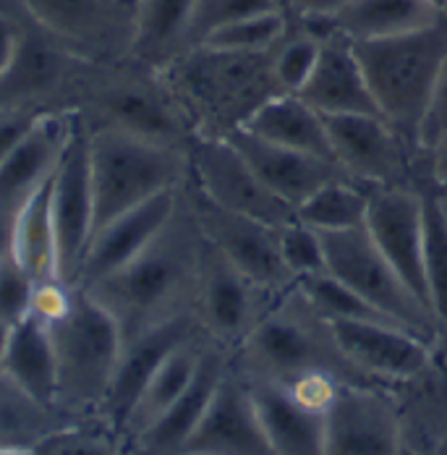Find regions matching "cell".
Segmentation results:
<instances>
[{
    "label": "cell",
    "instance_id": "5b68a950",
    "mask_svg": "<svg viewBox=\"0 0 447 455\" xmlns=\"http://www.w3.org/2000/svg\"><path fill=\"white\" fill-rule=\"evenodd\" d=\"M351 45L379 116L405 139L416 155H421V124L427 118L447 58L445 19L411 35Z\"/></svg>",
    "mask_w": 447,
    "mask_h": 455
},
{
    "label": "cell",
    "instance_id": "9a60e30c",
    "mask_svg": "<svg viewBox=\"0 0 447 455\" xmlns=\"http://www.w3.org/2000/svg\"><path fill=\"white\" fill-rule=\"evenodd\" d=\"M405 427L385 387L346 385L324 419V455H401Z\"/></svg>",
    "mask_w": 447,
    "mask_h": 455
},
{
    "label": "cell",
    "instance_id": "f1b7e54d",
    "mask_svg": "<svg viewBox=\"0 0 447 455\" xmlns=\"http://www.w3.org/2000/svg\"><path fill=\"white\" fill-rule=\"evenodd\" d=\"M50 188H52V176L13 212L11 220V254L35 277L37 285L63 283Z\"/></svg>",
    "mask_w": 447,
    "mask_h": 455
},
{
    "label": "cell",
    "instance_id": "8992f818",
    "mask_svg": "<svg viewBox=\"0 0 447 455\" xmlns=\"http://www.w3.org/2000/svg\"><path fill=\"white\" fill-rule=\"evenodd\" d=\"M45 322L58 359V411L71 421L97 419L124 348L116 319L71 285L66 304Z\"/></svg>",
    "mask_w": 447,
    "mask_h": 455
},
{
    "label": "cell",
    "instance_id": "6da1fadb",
    "mask_svg": "<svg viewBox=\"0 0 447 455\" xmlns=\"http://www.w3.org/2000/svg\"><path fill=\"white\" fill-rule=\"evenodd\" d=\"M204 238L180 191V202L163 233L118 273L84 288L116 319L124 343L194 312Z\"/></svg>",
    "mask_w": 447,
    "mask_h": 455
},
{
    "label": "cell",
    "instance_id": "cb8c5ba5",
    "mask_svg": "<svg viewBox=\"0 0 447 455\" xmlns=\"http://www.w3.org/2000/svg\"><path fill=\"white\" fill-rule=\"evenodd\" d=\"M299 97L322 116H379L354 45L340 35L322 37L316 68Z\"/></svg>",
    "mask_w": 447,
    "mask_h": 455
},
{
    "label": "cell",
    "instance_id": "ac0fdd59",
    "mask_svg": "<svg viewBox=\"0 0 447 455\" xmlns=\"http://www.w3.org/2000/svg\"><path fill=\"white\" fill-rule=\"evenodd\" d=\"M179 455H275L246 377L233 364Z\"/></svg>",
    "mask_w": 447,
    "mask_h": 455
},
{
    "label": "cell",
    "instance_id": "9c48e42d",
    "mask_svg": "<svg viewBox=\"0 0 447 455\" xmlns=\"http://www.w3.org/2000/svg\"><path fill=\"white\" fill-rule=\"evenodd\" d=\"M186 202L207 243H212L225 259L251 277L259 288L275 296H283L296 288L293 275L288 273L280 254V230L269 228L254 218L230 212L212 199H207L194 183H183Z\"/></svg>",
    "mask_w": 447,
    "mask_h": 455
},
{
    "label": "cell",
    "instance_id": "6f0895ef",
    "mask_svg": "<svg viewBox=\"0 0 447 455\" xmlns=\"http://www.w3.org/2000/svg\"><path fill=\"white\" fill-rule=\"evenodd\" d=\"M443 202H445V199H443ZM445 210H447V202H445Z\"/></svg>",
    "mask_w": 447,
    "mask_h": 455
},
{
    "label": "cell",
    "instance_id": "681fc988",
    "mask_svg": "<svg viewBox=\"0 0 447 455\" xmlns=\"http://www.w3.org/2000/svg\"><path fill=\"white\" fill-rule=\"evenodd\" d=\"M0 455H35V451H21V448H0Z\"/></svg>",
    "mask_w": 447,
    "mask_h": 455
},
{
    "label": "cell",
    "instance_id": "7c38bea8",
    "mask_svg": "<svg viewBox=\"0 0 447 455\" xmlns=\"http://www.w3.org/2000/svg\"><path fill=\"white\" fill-rule=\"evenodd\" d=\"M58 43L94 63H121L134 35V11L121 0H19Z\"/></svg>",
    "mask_w": 447,
    "mask_h": 455
},
{
    "label": "cell",
    "instance_id": "db71d44e",
    "mask_svg": "<svg viewBox=\"0 0 447 455\" xmlns=\"http://www.w3.org/2000/svg\"><path fill=\"white\" fill-rule=\"evenodd\" d=\"M432 3H435V5H437L440 11H443V8H445V5H447V0H432Z\"/></svg>",
    "mask_w": 447,
    "mask_h": 455
},
{
    "label": "cell",
    "instance_id": "8d00e7d4",
    "mask_svg": "<svg viewBox=\"0 0 447 455\" xmlns=\"http://www.w3.org/2000/svg\"><path fill=\"white\" fill-rule=\"evenodd\" d=\"M35 455H126L121 440L100 421H71L55 432H50L45 440L35 448Z\"/></svg>",
    "mask_w": 447,
    "mask_h": 455
},
{
    "label": "cell",
    "instance_id": "f546056e",
    "mask_svg": "<svg viewBox=\"0 0 447 455\" xmlns=\"http://www.w3.org/2000/svg\"><path fill=\"white\" fill-rule=\"evenodd\" d=\"M243 132L272 141V144L288 147V149H299V152L316 155L324 160H335L322 113H316L299 94H277V97L267 100L246 121Z\"/></svg>",
    "mask_w": 447,
    "mask_h": 455
},
{
    "label": "cell",
    "instance_id": "1f68e13d",
    "mask_svg": "<svg viewBox=\"0 0 447 455\" xmlns=\"http://www.w3.org/2000/svg\"><path fill=\"white\" fill-rule=\"evenodd\" d=\"M366 207H369V186L354 179H340V181L324 183L322 188L309 194L296 207V220L319 233H343V230L363 228Z\"/></svg>",
    "mask_w": 447,
    "mask_h": 455
},
{
    "label": "cell",
    "instance_id": "5bb4252c",
    "mask_svg": "<svg viewBox=\"0 0 447 455\" xmlns=\"http://www.w3.org/2000/svg\"><path fill=\"white\" fill-rule=\"evenodd\" d=\"M340 351L379 387L405 385L432 366L435 343L393 322H327Z\"/></svg>",
    "mask_w": 447,
    "mask_h": 455
},
{
    "label": "cell",
    "instance_id": "52a82bcc",
    "mask_svg": "<svg viewBox=\"0 0 447 455\" xmlns=\"http://www.w3.org/2000/svg\"><path fill=\"white\" fill-rule=\"evenodd\" d=\"M90 176L94 235L136 204L183 186L188 179V155L113 129H94L90 132Z\"/></svg>",
    "mask_w": 447,
    "mask_h": 455
},
{
    "label": "cell",
    "instance_id": "816d5d0a",
    "mask_svg": "<svg viewBox=\"0 0 447 455\" xmlns=\"http://www.w3.org/2000/svg\"><path fill=\"white\" fill-rule=\"evenodd\" d=\"M288 3H291V0H275V5H277L283 13H288Z\"/></svg>",
    "mask_w": 447,
    "mask_h": 455
},
{
    "label": "cell",
    "instance_id": "bcb514c9",
    "mask_svg": "<svg viewBox=\"0 0 447 455\" xmlns=\"http://www.w3.org/2000/svg\"><path fill=\"white\" fill-rule=\"evenodd\" d=\"M11 215L0 212V257L11 249Z\"/></svg>",
    "mask_w": 447,
    "mask_h": 455
},
{
    "label": "cell",
    "instance_id": "836d02e7",
    "mask_svg": "<svg viewBox=\"0 0 447 455\" xmlns=\"http://www.w3.org/2000/svg\"><path fill=\"white\" fill-rule=\"evenodd\" d=\"M424 280L429 312L447 332V210L435 188L424 194Z\"/></svg>",
    "mask_w": 447,
    "mask_h": 455
},
{
    "label": "cell",
    "instance_id": "30bf717a",
    "mask_svg": "<svg viewBox=\"0 0 447 455\" xmlns=\"http://www.w3.org/2000/svg\"><path fill=\"white\" fill-rule=\"evenodd\" d=\"M277 299L280 296L259 288L251 277L233 267L212 243L204 241L194 315L212 343L223 346L230 354L238 351Z\"/></svg>",
    "mask_w": 447,
    "mask_h": 455
},
{
    "label": "cell",
    "instance_id": "c3c4849f",
    "mask_svg": "<svg viewBox=\"0 0 447 455\" xmlns=\"http://www.w3.org/2000/svg\"><path fill=\"white\" fill-rule=\"evenodd\" d=\"M432 455H447V432L440 437V443L435 445V451H432Z\"/></svg>",
    "mask_w": 447,
    "mask_h": 455
},
{
    "label": "cell",
    "instance_id": "83f0119b",
    "mask_svg": "<svg viewBox=\"0 0 447 455\" xmlns=\"http://www.w3.org/2000/svg\"><path fill=\"white\" fill-rule=\"evenodd\" d=\"M196 0H136L134 35L126 60L160 71L186 52L188 21Z\"/></svg>",
    "mask_w": 447,
    "mask_h": 455
},
{
    "label": "cell",
    "instance_id": "4316f807",
    "mask_svg": "<svg viewBox=\"0 0 447 455\" xmlns=\"http://www.w3.org/2000/svg\"><path fill=\"white\" fill-rule=\"evenodd\" d=\"M241 371V369H238ZM259 419L265 424L275 455H324L327 413L301 406L283 385L267 379H249Z\"/></svg>",
    "mask_w": 447,
    "mask_h": 455
},
{
    "label": "cell",
    "instance_id": "4fadbf2b",
    "mask_svg": "<svg viewBox=\"0 0 447 455\" xmlns=\"http://www.w3.org/2000/svg\"><path fill=\"white\" fill-rule=\"evenodd\" d=\"M52 218L58 233V262H60V280L74 285L94 223V202H92L90 176V132L82 124L79 113L74 110V126L66 141V149L58 160L52 173Z\"/></svg>",
    "mask_w": 447,
    "mask_h": 455
},
{
    "label": "cell",
    "instance_id": "4dcf8cb0",
    "mask_svg": "<svg viewBox=\"0 0 447 455\" xmlns=\"http://www.w3.org/2000/svg\"><path fill=\"white\" fill-rule=\"evenodd\" d=\"M207 343H210V338L204 332L188 338L152 374V379L147 382L144 393L139 395L134 411H132V416H129V421L124 427V435H121L124 453L129 451V445L144 429H149L165 411L179 401V395L188 387V382L194 379V374L199 369Z\"/></svg>",
    "mask_w": 447,
    "mask_h": 455
},
{
    "label": "cell",
    "instance_id": "d4e9b609",
    "mask_svg": "<svg viewBox=\"0 0 447 455\" xmlns=\"http://www.w3.org/2000/svg\"><path fill=\"white\" fill-rule=\"evenodd\" d=\"M3 377L37 406L58 411L55 346L47 322L35 312L19 324L8 327L3 348Z\"/></svg>",
    "mask_w": 447,
    "mask_h": 455
},
{
    "label": "cell",
    "instance_id": "603a6c76",
    "mask_svg": "<svg viewBox=\"0 0 447 455\" xmlns=\"http://www.w3.org/2000/svg\"><path fill=\"white\" fill-rule=\"evenodd\" d=\"M227 364H230V351L210 340L188 387L149 429H144L136 437L126 455H179L188 443V437L194 435V429L199 427Z\"/></svg>",
    "mask_w": 447,
    "mask_h": 455
},
{
    "label": "cell",
    "instance_id": "9f6ffc18",
    "mask_svg": "<svg viewBox=\"0 0 447 455\" xmlns=\"http://www.w3.org/2000/svg\"><path fill=\"white\" fill-rule=\"evenodd\" d=\"M443 19H445V24H447V5L443 8Z\"/></svg>",
    "mask_w": 447,
    "mask_h": 455
},
{
    "label": "cell",
    "instance_id": "8fae6325",
    "mask_svg": "<svg viewBox=\"0 0 447 455\" xmlns=\"http://www.w3.org/2000/svg\"><path fill=\"white\" fill-rule=\"evenodd\" d=\"M188 181L215 204L269 228L280 230L296 220V210L269 191L227 139L196 137L191 141Z\"/></svg>",
    "mask_w": 447,
    "mask_h": 455
},
{
    "label": "cell",
    "instance_id": "44dd1931",
    "mask_svg": "<svg viewBox=\"0 0 447 455\" xmlns=\"http://www.w3.org/2000/svg\"><path fill=\"white\" fill-rule=\"evenodd\" d=\"M74 126V110H50L35 118L0 165V212L11 215L55 173Z\"/></svg>",
    "mask_w": 447,
    "mask_h": 455
},
{
    "label": "cell",
    "instance_id": "ab89813d",
    "mask_svg": "<svg viewBox=\"0 0 447 455\" xmlns=\"http://www.w3.org/2000/svg\"><path fill=\"white\" fill-rule=\"evenodd\" d=\"M37 288L40 285L35 283V277L16 262L8 249L0 257V322L5 327H13L32 315Z\"/></svg>",
    "mask_w": 447,
    "mask_h": 455
},
{
    "label": "cell",
    "instance_id": "f35d334b",
    "mask_svg": "<svg viewBox=\"0 0 447 455\" xmlns=\"http://www.w3.org/2000/svg\"><path fill=\"white\" fill-rule=\"evenodd\" d=\"M280 254L296 283L304 277H312V275L327 273L322 233L299 223V220L280 228Z\"/></svg>",
    "mask_w": 447,
    "mask_h": 455
},
{
    "label": "cell",
    "instance_id": "2e32d148",
    "mask_svg": "<svg viewBox=\"0 0 447 455\" xmlns=\"http://www.w3.org/2000/svg\"><path fill=\"white\" fill-rule=\"evenodd\" d=\"M338 165L369 188L411 186L413 149L382 116H322Z\"/></svg>",
    "mask_w": 447,
    "mask_h": 455
},
{
    "label": "cell",
    "instance_id": "ee69618b",
    "mask_svg": "<svg viewBox=\"0 0 447 455\" xmlns=\"http://www.w3.org/2000/svg\"><path fill=\"white\" fill-rule=\"evenodd\" d=\"M348 0H291L288 3V19L301 21V19H330L335 16Z\"/></svg>",
    "mask_w": 447,
    "mask_h": 455
},
{
    "label": "cell",
    "instance_id": "11a10c76",
    "mask_svg": "<svg viewBox=\"0 0 447 455\" xmlns=\"http://www.w3.org/2000/svg\"><path fill=\"white\" fill-rule=\"evenodd\" d=\"M121 3H126V5H129V8L136 13V0H121Z\"/></svg>",
    "mask_w": 447,
    "mask_h": 455
},
{
    "label": "cell",
    "instance_id": "7dc6e473",
    "mask_svg": "<svg viewBox=\"0 0 447 455\" xmlns=\"http://www.w3.org/2000/svg\"><path fill=\"white\" fill-rule=\"evenodd\" d=\"M5 335H8V327L0 322V382L5 379V377H3V348H5Z\"/></svg>",
    "mask_w": 447,
    "mask_h": 455
},
{
    "label": "cell",
    "instance_id": "b9f144b4",
    "mask_svg": "<svg viewBox=\"0 0 447 455\" xmlns=\"http://www.w3.org/2000/svg\"><path fill=\"white\" fill-rule=\"evenodd\" d=\"M43 116V113H40ZM35 113H19V110H0V165L11 155V149L19 144V139L29 132L35 124Z\"/></svg>",
    "mask_w": 447,
    "mask_h": 455
},
{
    "label": "cell",
    "instance_id": "d6a6232c",
    "mask_svg": "<svg viewBox=\"0 0 447 455\" xmlns=\"http://www.w3.org/2000/svg\"><path fill=\"white\" fill-rule=\"evenodd\" d=\"M66 424H71V419L63 413L37 406L8 379L0 382V448L35 451L50 432Z\"/></svg>",
    "mask_w": 447,
    "mask_h": 455
},
{
    "label": "cell",
    "instance_id": "f5cc1de1",
    "mask_svg": "<svg viewBox=\"0 0 447 455\" xmlns=\"http://www.w3.org/2000/svg\"><path fill=\"white\" fill-rule=\"evenodd\" d=\"M435 191H437V194H440V196L447 202V186H443V188H435Z\"/></svg>",
    "mask_w": 447,
    "mask_h": 455
},
{
    "label": "cell",
    "instance_id": "e575fe53",
    "mask_svg": "<svg viewBox=\"0 0 447 455\" xmlns=\"http://www.w3.org/2000/svg\"><path fill=\"white\" fill-rule=\"evenodd\" d=\"M291 32V19L280 8L251 13L215 29L202 45L227 52H272Z\"/></svg>",
    "mask_w": 447,
    "mask_h": 455
},
{
    "label": "cell",
    "instance_id": "d590c367",
    "mask_svg": "<svg viewBox=\"0 0 447 455\" xmlns=\"http://www.w3.org/2000/svg\"><path fill=\"white\" fill-rule=\"evenodd\" d=\"M319 50H322L319 37L291 24V32L285 35V40L272 50V68H275V79L280 90L285 94H299L304 90V84L309 82V76L316 68Z\"/></svg>",
    "mask_w": 447,
    "mask_h": 455
},
{
    "label": "cell",
    "instance_id": "484cf974",
    "mask_svg": "<svg viewBox=\"0 0 447 455\" xmlns=\"http://www.w3.org/2000/svg\"><path fill=\"white\" fill-rule=\"evenodd\" d=\"M440 21L443 11L432 0H348L335 16L324 19V32L348 43H369L411 35Z\"/></svg>",
    "mask_w": 447,
    "mask_h": 455
},
{
    "label": "cell",
    "instance_id": "ba28073f",
    "mask_svg": "<svg viewBox=\"0 0 447 455\" xmlns=\"http://www.w3.org/2000/svg\"><path fill=\"white\" fill-rule=\"evenodd\" d=\"M327 273L338 277L343 285L356 291L382 315L395 319L398 324L424 335L427 340H437L440 330L432 312L421 304V299L403 283L393 265L382 257V251L369 238L366 228L343 230V233H322Z\"/></svg>",
    "mask_w": 447,
    "mask_h": 455
},
{
    "label": "cell",
    "instance_id": "74e56055",
    "mask_svg": "<svg viewBox=\"0 0 447 455\" xmlns=\"http://www.w3.org/2000/svg\"><path fill=\"white\" fill-rule=\"evenodd\" d=\"M272 8H277L275 0H196L191 21H188L186 50L202 45L215 29H220L235 19L272 11Z\"/></svg>",
    "mask_w": 447,
    "mask_h": 455
},
{
    "label": "cell",
    "instance_id": "7402d4cb",
    "mask_svg": "<svg viewBox=\"0 0 447 455\" xmlns=\"http://www.w3.org/2000/svg\"><path fill=\"white\" fill-rule=\"evenodd\" d=\"M225 139L241 152V157L251 165V171L262 179L269 191L288 202L293 210L324 183L351 179L335 160L272 144L243 129Z\"/></svg>",
    "mask_w": 447,
    "mask_h": 455
},
{
    "label": "cell",
    "instance_id": "f907efd6",
    "mask_svg": "<svg viewBox=\"0 0 447 455\" xmlns=\"http://www.w3.org/2000/svg\"><path fill=\"white\" fill-rule=\"evenodd\" d=\"M401 455H421V453H419V451H416V448H413V445H411V443L405 440V445H403Z\"/></svg>",
    "mask_w": 447,
    "mask_h": 455
},
{
    "label": "cell",
    "instance_id": "e0dca14e",
    "mask_svg": "<svg viewBox=\"0 0 447 455\" xmlns=\"http://www.w3.org/2000/svg\"><path fill=\"white\" fill-rule=\"evenodd\" d=\"M363 228L403 283L429 309L424 280V194L413 186L369 188Z\"/></svg>",
    "mask_w": 447,
    "mask_h": 455
},
{
    "label": "cell",
    "instance_id": "ffe728a7",
    "mask_svg": "<svg viewBox=\"0 0 447 455\" xmlns=\"http://www.w3.org/2000/svg\"><path fill=\"white\" fill-rule=\"evenodd\" d=\"M180 191L183 186L163 191L100 228L90 238L82 270L74 285L90 288L102 277L118 273L121 267H126L132 259H136L176 215Z\"/></svg>",
    "mask_w": 447,
    "mask_h": 455
},
{
    "label": "cell",
    "instance_id": "7bdbcfd3",
    "mask_svg": "<svg viewBox=\"0 0 447 455\" xmlns=\"http://www.w3.org/2000/svg\"><path fill=\"white\" fill-rule=\"evenodd\" d=\"M19 47V19L11 0H0V76L8 71Z\"/></svg>",
    "mask_w": 447,
    "mask_h": 455
},
{
    "label": "cell",
    "instance_id": "60d3db41",
    "mask_svg": "<svg viewBox=\"0 0 447 455\" xmlns=\"http://www.w3.org/2000/svg\"><path fill=\"white\" fill-rule=\"evenodd\" d=\"M447 137V58L437 79V87L432 94L427 118L421 124V137H419V149L421 155H427L437 141H443Z\"/></svg>",
    "mask_w": 447,
    "mask_h": 455
},
{
    "label": "cell",
    "instance_id": "d6986e66",
    "mask_svg": "<svg viewBox=\"0 0 447 455\" xmlns=\"http://www.w3.org/2000/svg\"><path fill=\"white\" fill-rule=\"evenodd\" d=\"M199 332H202V327L196 322V315L188 312V315L168 319V322L124 343L110 387H108V395H105L100 416H97L118 440L124 435V427L134 411L139 395L144 393L147 382L152 379V374L163 366V362L179 348L180 343H186L188 338H194Z\"/></svg>",
    "mask_w": 447,
    "mask_h": 455
},
{
    "label": "cell",
    "instance_id": "277c9868",
    "mask_svg": "<svg viewBox=\"0 0 447 455\" xmlns=\"http://www.w3.org/2000/svg\"><path fill=\"white\" fill-rule=\"evenodd\" d=\"M233 364L249 379H267L280 385L322 371L346 385L379 387L346 359L327 319L314 312L299 288L283 293L269 307L254 332L241 343L238 351H233Z\"/></svg>",
    "mask_w": 447,
    "mask_h": 455
},
{
    "label": "cell",
    "instance_id": "f6af8a7d",
    "mask_svg": "<svg viewBox=\"0 0 447 455\" xmlns=\"http://www.w3.org/2000/svg\"><path fill=\"white\" fill-rule=\"evenodd\" d=\"M427 160H429V176L435 181V188L447 186V137L443 141H437L427 152Z\"/></svg>",
    "mask_w": 447,
    "mask_h": 455
},
{
    "label": "cell",
    "instance_id": "7a4b0ae2",
    "mask_svg": "<svg viewBox=\"0 0 447 455\" xmlns=\"http://www.w3.org/2000/svg\"><path fill=\"white\" fill-rule=\"evenodd\" d=\"M196 137L225 139L280 90L272 52H227L196 45L157 71Z\"/></svg>",
    "mask_w": 447,
    "mask_h": 455
},
{
    "label": "cell",
    "instance_id": "3957f363",
    "mask_svg": "<svg viewBox=\"0 0 447 455\" xmlns=\"http://www.w3.org/2000/svg\"><path fill=\"white\" fill-rule=\"evenodd\" d=\"M71 110L84 126L113 129L188 155L196 139L183 108L157 71L121 63H87L82 82L74 92Z\"/></svg>",
    "mask_w": 447,
    "mask_h": 455
}]
</instances>
